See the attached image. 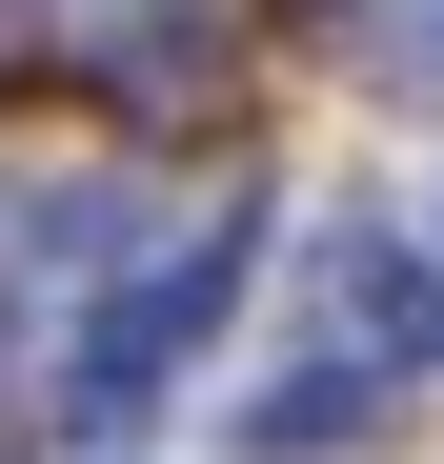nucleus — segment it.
Masks as SVG:
<instances>
[{
  "label": "nucleus",
  "mask_w": 444,
  "mask_h": 464,
  "mask_svg": "<svg viewBox=\"0 0 444 464\" xmlns=\"http://www.w3.org/2000/svg\"><path fill=\"white\" fill-rule=\"evenodd\" d=\"M323 303H343V343H363V363H444V283H424L404 243H343Z\"/></svg>",
  "instance_id": "1"
},
{
  "label": "nucleus",
  "mask_w": 444,
  "mask_h": 464,
  "mask_svg": "<svg viewBox=\"0 0 444 464\" xmlns=\"http://www.w3.org/2000/svg\"><path fill=\"white\" fill-rule=\"evenodd\" d=\"M343 424H363V363H304V383H263V404H243V444H263V464H323Z\"/></svg>",
  "instance_id": "2"
},
{
  "label": "nucleus",
  "mask_w": 444,
  "mask_h": 464,
  "mask_svg": "<svg viewBox=\"0 0 444 464\" xmlns=\"http://www.w3.org/2000/svg\"><path fill=\"white\" fill-rule=\"evenodd\" d=\"M404 102H444V0H424V21H404Z\"/></svg>",
  "instance_id": "3"
}]
</instances>
